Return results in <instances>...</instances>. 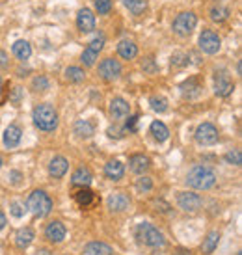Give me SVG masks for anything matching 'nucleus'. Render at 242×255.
<instances>
[{
	"label": "nucleus",
	"mask_w": 242,
	"mask_h": 255,
	"mask_svg": "<svg viewBox=\"0 0 242 255\" xmlns=\"http://www.w3.org/2000/svg\"><path fill=\"white\" fill-rule=\"evenodd\" d=\"M186 183L196 190H209L216 184V173L207 166H196L188 171Z\"/></svg>",
	"instance_id": "1"
},
{
	"label": "nucleus",
	"mask_w": 242,
	"mask_h": 255,
	"mask_svg": "<svg viewBox=\"0 0 242 255\" xmlns=\"http://www.w3.org/2000/svg\"><path fill=\"white\" fill-rule=\"evenodd\" d=\"M136 239L143 246H149V248H160L164 246V235L158 231L155 226H151L147 222H142L136 226Z\"/></svg>",
	"instance_id": "2"
},
{
	"label": "nucleus",
	"mask_w": 242,
	"mask_h": 255,
	"mask_svg": "<svg viewBox=\"0 0 242 255\" xmlns=\"http://www.w3.org/2000/svg\"><path fill=\"white\" fill-rule=\"evenodd\" d=\"M32 118H34L36 127L41 128V130L49 132V130H54L58 127V114L50 105H39V107H36Z\"/></svg>",
	"instance_id": "3"
},
{
	"label": "nucleus",
	"mask_w": 242,
	"mask_h": 255,
	"mask_svg": "<svg viewBox=\"0 0 242 255\" xmlns=\"http://www.w3.org/2000/svg\"><path fill=\"white\" fill-rule=\"evenodd\" d=\"M26 209L34 216L43 218V216H47L52 211V201H50V198L43 190H34L28 196V199H26Z\"/></svg>",
	"instance_id": "4"
},
{
	"label": "nucleus",
	"mask_w": 242,
	"mask_h": 255,
	"mask_svg": "<svg viewBox=\"0 0 242 255\" xmlns=\"http://www.w3.org/2000/svg\"><path fill=\"white\" fill-rule=\"evenodd\" d=\"M196 24H198V17L192 11H185V13H179L177 19L173 21V32L181 37H186L192 34Z\"/></svg>",
	"instance_id": "5"
},
{
	"label": "nucleus",
	"mask_w": 242,
	"mask_h": 255,
	"mask_svg": "<svg viewBox=\"0 0 242 255\" xmlns=\"http://www.w3.org/2000/svg\"><path fill=\"white\" fill-rule=\"evenodd\" d=\"M235 90V84L226 71H216L214 75V93L218 97H228Z\"/></svg>",
	"instance_id": "6"
},
{
	"label": "nucleus",
	"mask_w": 242,
	"mask_h": 255,
	"mask_svg": "<svg viewBox=\"0 0 242 255\" xmlns=\"http://www.w3.org/2000/svg\"><path fill=\"white\" fill-rule=\"evenodd\" d=\"M196 140L201 145H213L218 142V128L213 123H201L196 130Z\"/></svg>",
	"instance_id": "7"
},
{
	"label": "nucleus",
	"mask_w": 242,
	"mask_h": 255,
	"mask_svg": "<svg viewBox=\"0 0 242 255\" xmlns=\"http://www.w3.org/2000/svg\"><path fill=\"white\" fill-rule=\"evenodd\" d=\"M200 47L207 54H214L220 50V37L213 30H203L200 36Z\"/></svg>",
	"instance_id": "8"
},
{
	"label": "nucleus",
	"mask_w": 242,
	"mask_h": 255,
	"mask_svg": "<svg viewBox=\"0 0 242 255\" xmlns=\"http://www.w3.org/2000/svg\"><path fill=\"white\" fill-rule=\"evenodd\" d=\"M177 203L179 207L186 211V213H194V211H198L201 207V198L198 194H192V192H181L177 196Z\"/></svg>",
	"instance_id": "9"
},
{
	"label": "nucleus",
	"mask_w": 242,
	"mask_h": 255,
	"mask_svg": "<svg viewBox=\"0 0 242 255\" xmlns=\"http://www.w3.org/2000/svg\"><path fill=\"white\" fill-rule=\"evenodd\" d=\"M99 75L105 80H116V78L121 75V65L118 60H112V58H107L103 60V64L99 65Z\"/></svg>",
	"instance_id": "10"
},
{
	"label": "nucleus",
	"mask_w": 242,
	"mask_h": 255,
	"mask_svg": "<svg viewBox=\"0 0 242 255\" xmlns=\"http://www.w3.org/2000/svg\"><path fill=\"white\" fill-rule=\"evenodd\" d=\"M103 45H105V39L103 37H97V39H93L92 43H90V47L82 52V64L84 65H93L95 64V60H97V56H99L101 49H103Z\"/></svg>",
	"instance_id": "11"
},
{
	"label": "nucleus",
	"mask_w": 242,
	"mask_h": 255,
	"mask_svg": "<svg viewBox=\"0 0 242 255\" xmlns=\"http://www.w3.org/2000/svg\"><path fill=\"white\" fill-rule=\"evenodd\" d=\"M75 201H77L79 207H82V209H90V207H93L97 203V196H95L88 186H80L79 190L75 192Z\"/></svg>",
	"instance_id": "12"
},
{
	"label": "nucleus",
	"mask_w": 242,
	"mask_h": 255,
	"mask_svg": "<svg viewBox=\"0 0 242 255\" xmlns=\"http://www.w3.org/2000/svg\"><path fill=\"white\" fill-rule=\"evenodd\" d=\"M77 26H79L80 32H92L95 28V15L88 7L79 11V15H77Z\"/></svg>",
	"instance_id": "13"
},
{
	"label": "nucleus",
	"mask_w": 242,
	"mask_h": 255,
	"mask_svg": "<svg viewBox=\"0 0 242 255\" xmlns=\"http://www.w3.org/2000/svg\"><path fill=\"white\" fill-rule=\"evenodd\" d=\"M108 209L110 211H114V213H121V211H125L128 205H130V199H128L127 194H123V192H116L112 194L110 198H108Z\"/></svg>",
	"instance_id": "14"
},
{
	"label": "nucleus",
	"mask_w": 242,
	"mask_h": 255,
	"mask_svg": "<svg viewBox=\"0 0 242 255\" xmlns=\"http://www.w3.org/2000/svg\"><path fill=\"white\" fill-rule=\"evenodd\" d=\"M45 235H47V239H49L50 242H54V244L62 242L65 239L64 224H62V222H50L49 226H47V229H45Z\"/></svg>",
	"instance_id": "15"
},
{
	"label": "nucleus",
	"mask_w": 242,
	"mask_h": 255,
	"mask_svg": "<svg viewBox=\"0 0 242 255\" xmlns=\"http://www.w3.org/2000/svg\"><path fill=\"white\" fill-rule=\"evenodd\" d=\"M128 112H130V108H128L127 101L121 99V97L112 99V103H110V114H112L114 120H123V118H127Z\"/></svg>",
	"instance_id": "16"
},
{
	"label": "nucleus",
	"mask_w": 242,
	"mask_h": 255,
	"mask_svg": "<svg viewBox=\"0 0 242 255\" xmlns=\"http://www.w3.org/2000/svg\"><path fill=\"white\" fill-rule=\"evenodd\" d=\"M65 171H67V160L64 156H54L49 164V173L54 179H60L65 175Z\"/></svg>",
	"instance_id": "17"
},
{
	"label": "nucleus",
	"mask_w": 242,
	"mask_h": 255,
	"mask_svg": "<svg viewBox=\"0 0 242 255\" xmlns=\"http://www.w3.org/2000/svg\"><path fill=\"white\" fill-rule=\"evenodd\" d=\"M125 173V166L120 162V160H110V162L105 166V175H107L110 181H120Z\"/></svg>",
	"instance_id": "18"
},
{
	"label": "nucleus",
	"mask_w": 242,
	"mask_h": 255,
	"mask_svg": "<svg viewBox=\"0 0 242 255\" xmlns=\"http://www.w3.org/2000/svg\"><path fill=\"white\" fill-rule=\"evenodd\" d=\"M128 164H130V170L134 171V173H143V171L149 170L151 160L145 155H132Z\"/></svg>",
	"instance_id": "19"
},
{
	"label": "nucleus",
	"mask_w": 242,
	"mask_h": 255,
	"mask_svg": "<svg viewBox=\"0 0 242 255\" xmlns=\"http://www.w3.org/2000/svg\"><path fill=\"white\" fill-rule=\"evenodd\" d=\"M21 128L17 127V125H9L6 128V132H4V145L6 147H15V145H19L21 142Z\"/></svg>",
	"instance_id": "20"
},
{
	"label": "nucleus",
	"mask_w": 242,
	"mask_h": 255,
	"mask_svg": "<svg viewBox=\"0 0 242 255\" xmlns=\"http://www.w3.org/2000/svg\"><path fill=\"white\" fill-rule=\"evenodd\" d=\"M84 254H88V255H112L114 254V250H112V246L105 244V242H90V244L84 248Z\"/></svg>",
	"instance_id": "21"
},
{
	"label": "nucleus",
	"mask_w": 242,
	"mask_h": 255,
	"mask_svg": "<svg viewBox=\"0 0 242 255\" xmlns=\"http://www.w3.org/2000/svg\"><path fill=\"white\" fill-rule=\"evenodd\" d=\"M118 52H120L121 58H125V60H132V58L138 54V47L134 45V41L123 39V41L118 45Z\"/></svg>",
	"instance_id": "22"
},
{
	"label": "nucleus",
	"mask_w": 242,
	"mask_h": 255,
	"mask_svg": "<svg viewBox=\"0 0 242 255\" xmlns=\"http://www.w3.org/2000/svg\"><path fill=\"white\" fill-rule=\"evenodd\" d=\"M92 171L88 170V168H79V170L73 173V179L71 183L73 186H88V184L92 183Z\"/></svg>",
	"instance_id": "23"
},
{
	"label": "nucleus",
	"mask_w": 242,
	"mask_h": 255,
	"mask_svg": "<svg viewBox=\"0 0 242 255\" xmlns=\"http://www.w3.org/2000/svg\"><path fill=\"white\" fill-rule=\"evenodd\" d=\"M32 241H34V231H32L30 227H22V229H19L17 235H15V244H17L19 248H26V246H30Z\"/></svg>",
	"instance_id": "24"
},
{
	"label": "nucleus",
	"mask_w": 242,
	"mask_h": 255,
	"mask_svg": "<svg viewBox=\"0 0 242 255\" xmlns=\"http://www.w3.org/2000/svg\"><path fill=\"white\" fill-rule=\"evenodd\" d=\"M181 90L185 93V97H198L201 92V84L198 78H188L186 82L181 84Z\"/></svg>",
	"instance_id": "25"
},
{
	"label": "nucleus",
	"mask_w": 242,
	"mask_h": 255,
	"mask_svg": "<svg viewBox=\"0 0 242 255\" xmlns=\"http://www.w3.org/2000/svg\"><path fill=\"white\" fill-rule=\"evenodd\" d=\"M151 134L157 142H166L168 136H170V130H168V127L164 125L162 121H153L151 123Z\"/></svg>",
	"instance_id": "26"
},
{
	"label": "nucleus",
	"mask_w": 242,
	"mask_h": 255,
	"mask_svg": "<svg viewBox=\"0 0 242 255\" xmlns=\"http://www.w3.org/2000/svg\"><path fill=\"white\" fill-rule=\"evenodd\" d=\"M218 241H220V233L218 231H211V233L207 235L205 241H203V244H201L203 254H213L214 248L218 246Z\"/></svg>",
	"instance_id": "27"
},
{
	"label": "nucleus",
	"mask_w": 242,
	"mask_h": 255,
	"mask_svg": "<svg viewBox=\"0 0 242 255\" xmlns=\"http://www.w3.org/2000/svg\"><path fill=\"white\" fill-rule=\"evenodd\" d=\"M13 54L19 60H28L30 54H32V49H30V43L28 41H15L13 43Z\"/></svg>",
	"instance_id": "28"
},
{
	"label": "nucleus",
	"mask_w": 242,
	"mask_h": 255,
	"mask_svg": "<svg viewBox=\"0 0 242 255\" xmlns=\"http://www.w3.org/2000/svg\"><path fill=\"white\" fill-rule=\"evenodd\" d=\"M75 134H79L80 138H90L93 134V125L88 120H80L75 123Z\"/></svg>",
	"instance_id": "29"
},
{
	"label": "nucleus",
	"mask_w": 242,
	"mask_h": 255,
	"mask_svg": "<svg viewBox=\"0 0 242 255\" xmlns=\"http://www.w3.org/2000/svg\"><path fill=\"white\" fill-rule=\"evenodd\" d=\"M123 4L132 15H142L147 7V2L145 0H123Z\"/></svg>",
	"instance_id": "30"
},
{
	"label": "nucleus",
	"mask_w": 242,
	"mask_h": 255,
	"mask_svg": "<svg viewBox=\"0 0 242 255\" xmlns=\"http://www.w3.org/2000/svg\"><path fill=\"white\" fill-rule=\"evenodd\" d=\"M209 15H211V19H213L214 22H224V21H228L229 9L224 6H214V7H211Z\"/></svg>",
	"instance_id": "31"
},
{
	"label": "nucleus",
	"mask_w": 242,
	"mask_h": 255,
	"mask_svg": "<svg viewBox=\"0 0 242 255\" xmlns=\"http://www.w3.org/2000/svg\"><path fill=\"white\" fill-rule=\"evenodd\" d=\"M65 78H67L69 82H82L86 78V73H84V69H80V67H67V69H65Z\"/></svg>",
	"instance_id": "32"
},
{
	"label": "nucleus",
	"mask_w": 242,
	"mask_h": 255,
	"mask_svg": "<svg viewBox=\"0 0 242 255\" xmlns=\"http://www.w3.org/2000/svg\"><path fill=\"white\" fill-rule=\"evenodd\" d=\"M151 108L158 114L166 112V110H168V101L164 99V97H153V99H151Z\"/></svg>",
	"instance_id": "33"
},
{
	"label": "nucleus",
	"mask_w": 242,
	"mask_h": 255,
	"mask_svg": "<svg viewBox=\"0 0 242 255\" xmlns=\"http://www.w3.org/2000/svg\"><path fill=\"white\" fill-rule=\"evenodd\" d=\"M95 7L101 15H107L110 13L112 9V0H95Z\"/></svg>",
	"instance_id": "34"
},
{
	"label": "nucleus",
	"mask_w": 242,
	"mask_h": 255,
	"mask_svg": "<svg viewBox=\"0 0 242 255\" xmlns=\"http://www.w3.org/2000/svg\"><path fill=\"white\" fill-rule=\"evenodd\" d=\"M226 160H228L229 164H235V166H241V164H242L241 149H233V151H229L228 155H226Z\"/></svg>",
	"instance_id": "35"
},
{
	"label": "nucleus",
	"mask_w": 242,
	"mask_h": 255,
	"mask_svg": "<svg viewBox=\"0 0 242 255\" xmlns=\"http://www.w3.org/2000/svg\"><path fill=\"white\" fill-rule=\"evenodd\" d=\"M136 188L140 192H149L151 188H153V183H151L149 177H140L136 181Z\"/></svg>",
	"instance_id": "36"
},
{
	"label": "nucleus",
	"mask_w": 242,
	"mask_h": 255,
	"mask_svg": "<svg viewBox=\"0 0 242 255\" xmlns=\"http://www.w3.org/2000/svg\"><path fill=\"white\" fill-rule=\"evenodd\" d=\"M49 88V80L45 77H36L34 78V90L37 92H43V90H47Z\"/></svg>",
	"instance_id": "37"
},
{
	"label": "nucleus",
	"mask_w": 242,
	"mask_h": 255,
	"mask_svg": "<svg viewBox=\"0 0 242 255\" xmlns=\"http://www.w3.org/2000/svg\"><path fill=\"white\" fill-rule=\"evenodd\" d=\"M142 67H143V71H147V73H155V71H157V65L153 64V60H151V58H145V60H143Z\"/></svg>",
	"instance_id": "38"
},
{
	"label": "nucleus",
	"mask_w": 242,
	"mask_h": 255,
	"mask_svg": "<svg viewBox=\"0 0 242 255\" xmlns=\"http://www.w3.org/2000/svg\"><path fill=\"white\" fill-rule=\"evenodd\" d=\"M188 64V58L185 54H175L171 58V65H186Z\"/></svg>",
	"instance_id": "39"
},
{
	"label": "nucleus",
	"mask_w": 242,
	"mask_h": 255,
	"mask_svg": "<svg viewBox=\"0 0 242 255\" xmlns=\"http://www.w3.org/2000/svg\"><path fill=\"white\" fill-rule=\"evenodd\" d=\"M9 101H11V103H15V105L21 101V88H15L13 93L9 95Z\"/></svg>",
	"instance_id": "40"
},
{
	"label": "nucleus",
	"mask_w": 242,
	"mask_h": 255,
	"mask_svg": "<svg viewBox=\"0 0 242 255\" xmlns=\"http://www.w3.org/2000/svg\"><path fill=\"white\" fill-rule=\"evenodd\" d=\"M121 132H123V130H121V128H114V127H110L108 128V134L112 136V138H121Z\"/></svg>",
	"instance_id": "41"
},
{
	"label": "nucleus",
	"mask_w": 242,
	"mask_h": 255,
	"mask_svg": "<svg viewBox=\"0 0 242 255\" xmlns=\"http://www.w3.org/2000/svg\"><path fill=\"white\" fill-rule=\"evenodd\" d=\"M11 214L17 216V218L22 216V211H21V205H19V203H13V205H11Z\"/></svg>",
	"instance_id": "42"
},
{
	"label": "nucleus",
	"mask_w": 242,
	"mask_h": 255,
	"mask_svg": "<svg viewBox=\"0 0 242 255\" xmlns=\"http://www.w3.org/2000/svg\"><path fill=\"white\" fill-rule=\"evenodd\" d=\"M136 121H138V118H136V116H132V118L128 120V123H127V130H136Z\"/></svg>",
	"instance_id": "43"
},
{
	"label": "nucleus",
	"mask_w": 242,
	"mask_h": 255,
	"mask_svg": "<svg viewBox=\"0 0 242 255\" xmlns=\"http://www.w3.org/2000/svg\"><path fill=\"white\" fill-rule=\"evenodd\" d=\"M7 62H6V52H2L0 50V67H6Z\"/></svg>",
	"instance_id": "44"
},
{
	"label": "nucleus",
	"mask_w": 242,
	"mask_h": 255,
	"mask_svg": "<svg viewBox=\"0 0 242 255\" xmlns=\"http://www.w3.org/2000/svg\"><path fill=\"white\" fill-rule=\"evenodd\" d=\"M9 177H11V181H13V183H19L21 173H19V171H11V173H9Z\"/></svg>",
	"instance_id": "45"
},
{
	"label": "nucleus",
	"mask_w": 242,
	"mask_h": 255,
	"mask_svg": "<svg viewBox=\"0 0 242 255\" xmlns=\"http://www.w3.org/2000/svg\"><path fill=\"white\" fill-rule=\"evenodd\" d=\"M4 226H6V216H4V213L0 211V231L4 229Z\"/></svg>",
	"instance_id": "46"
},
{
	"label": "nucleus",
	"mask_w": 242,
	"mask_h": 255,
	"mask_svg": "<svg viewBox=\"0 0 242 255\" xmlns=\"http://www.w3.org/2000/svg\"><path fill=\"white\" fill-rule=\"evenodd\" d=\"M175 255H192V252H190V250H177Z\"/></svg>",
	"instance_id": "47"
},
{
	"label": "nucleus",
	"mask_w": 242,
	"mask_h": 255,
	"mask_svg": "<svg viewBox=\"0 0 242 255\" xmlns=\"http://www.w3.org/2000/svg\"><path fill=\"white\" fill-rule=\"evenodd\" d=\"M0 92H2V78H0Z\"/></svg>",
	"instance_id": "48"
},
{
	"label": "nucleus",
	"mask_w": 242,
	"mask_h": 255,
	"mask_svg": "<svg viewBox=\"0 0 242 255\" xmlns=\"http://www.w3.org/2000/svg\"><path fill=\"white\" fill-rule=\"evenodd\" d=\"M0 168H2V156H0Z\"/></svg>",
	"instance_id": "49"
},
{
	"label": "nucleus",
	"mask_w": 242,
	"mask_h": 255,
	"mask_svg": "<svg viewBox=\"0 0 242 255\" xmlns=\"http://www.w3.org/2000/svg\"><path fill=\"white\" fill-rule=\"evenodd\" d=\"M237 255H241V254H237Z\"/></svg>",
	"instance_id": "50"
}]
</instances>
